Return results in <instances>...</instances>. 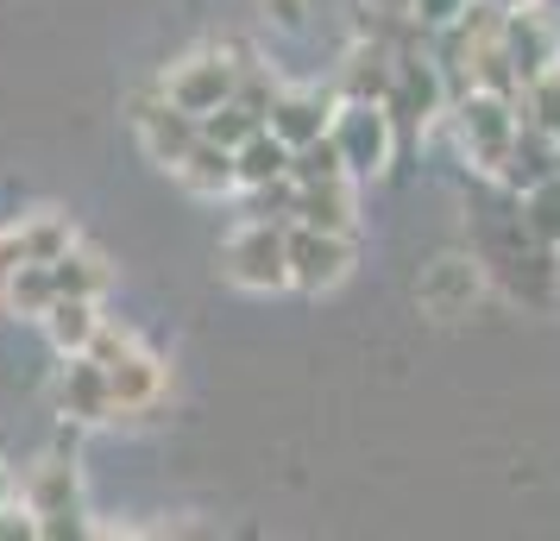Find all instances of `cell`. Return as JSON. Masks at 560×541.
Segmentation results:
<instances>
[{"label": "cell", "mask_w": 560, "mask_h": 541, "mask_svg": "<svg viewBox=\"0 0 560 541\" xmlns=\"http://www.w3.org/2000/svg\"><path fill=\"white\" fill-rule=\"evenodd\" d=\"M447 102H454V89L441 77L434 51L397 45V70H390V89H384V114H390L397 139H422V132L447 114Z\"/></svg>", "instance_id": "6da1fadb"}, {"label": "cell", "mask_w": 560, "mask_h": 541, "mask_svg": "<svg viewBox=\"0 0 560 541\" xmlns=\"http://www.w3.org/2000/svg\"><path fill=\"white\" fill-rule=\"evenodd\" d=\"M447 114H454V132H459V145H466V157L479 164L485 177H498V164L510 157L516 132H523L516 95H498V89H459L454 102H447Z\"/></svg>", "instance_id": "7a4b0ae2"}, {"label": "cell", "mask_w": 560, "mask_h": 541, "mask_svg": "<svg viewBox=\"0 0 560 541\" xmlns=\"http://www.w3.org/2000/svg\"><path fill=\"white\" fill-rule=\"evenodd\" d=\"M334 145H340V157H347V177L353 183H372L390 170V157H397V127H390V114H384V102H359V95H340L334 102Z\"/></svg>", "instance_id": "3957f363"}, {"label": "cell", "mask_w": 560, "mask_h": 541, "mask_svg": "<svg viewBox=\"0 0 560 541\" xmlns=\"http://www.w3.org/2000/svg\"><path fill=\"white\" fill-rule=\"evenodd\" d=\"M221 271L228 284L253 290V296H271V290H290V246H283L278 221H240L221 246Z\"/></svg>", "instance_id": "277c9868"}, {"label": "cell", "mask_w": 560, "mask_h": 541, "mask_svg": "<svg viewBox=\"0 0 560 541\" xmlns=\"http://www.w3.org/2000/svg\"><path fill=\"white\" fill-rule=\"evenodd\" d=\"M283 246H290V290H303V296H328L353 271V233H328V227L290 221L283 227Z\"/></svg>", "instance_id": "5b68a950"}, {"label": "cell", "mask_w": 560, "mask_h": 541, "mask_svg": "<svg viewBox=\"0 0 560 541\" xmlns=\"http://www.w3.org/2000/svg\"><path fill=\"white\" fill-rule=\"evenodd\" d=\"M240 70H246V57L240 51H196V57H183L177 70L164 77V95H171L183 114L202 120L208 107H221L233 89H240Z\"/></svg>", "instance_id": "8992f818"}, {"label": "cell", "mask_w": 560, "mask_h": 541, "mask_svg": "<svg viewBox=\"0 0 560 541\" xmlns=\"http://www.w3.org/2000/svg\"><path fill=\"white\" fill-rule=\"evenodd\" d=\"M132 132H139L145 157L171 170V164H177V157L196 145V139H202V120H196V114H183V107L171 102L164 89H158V95H145V102L132 107Z\"/></svg>", "instance_id": "52a82bcc"}, {"label": "cell", "mask_w": 560, "mask_h": 541, "mask_svg": "<svg viewBox=\"0 0 560 541\" xmlns=\"http://www.w3.org/2000/svg\"><path fill=\"white\" fill-rule=\"evenodd\" d=\"M498 38H504V57H510V70H516V89H523V82H535L541 70H555V63H560L555 26H548V20L535 13V0H529V7H510L504 26H498Z\"/></svg>", "instance_id": "ba28073f"}, {"label": "cell", "mask_w": 560, "mask_h": 541, "mask_svg": "<svg viewBox=\"0 0 560 541\" xmlns=\"http://www.w3.org/2000/svg\"><path fill=\"white\" fill-rule=\"evenodd\" d=\"M57 410L70 415L77 428L89 422H114V390H107V365L89 353H70L63 378H57Z\"/></svg>", "instance_id": "9c48e42d"}, {"label": "cell", "mask_w": 560, "mask_h": 541, "mask_svg": "<svg viewBox=\"0 0 560 541\" xmlns=\"http://www.w3.org/2000/svg\"><path fill=\"white\" fill-rule=\"evenodd\" d=\"M20 504L32 516H63V510H82V472H77V447H57L26 472V491Z\"/></svg>", "instance_id": "30bf717a"}, {"label": "cell", "mask_w": 560, "mask_h": 541, "mask_svg": "<svg viewBox=\"0 0 560 541\" xmlns=\"http://www.w3.org/2000/svg\"><path fill=\"white\" fill-rule=\"evenodd\" d=\"M422 309L441 315V321H454V315L472 309V296H479V258H434L429 271H422Z\"/></svg>", "instance_id": "8fae6325"}, {"label": "cell", "mask_w": 560, "mask_h": 541, "mask_svg": "<svg viewBox=\"0 0 560 541\" xmlns=\"http://www.w3.org/2000/svg\"><path fill=\"white\" fill-rule=\"evenodd\" d=\"M107 390H114V415L120 410H152L158 397H164V365L132 340L127 353L107 360Z\"/></svg>", "instance_id": "7c38bea8"}, {"label": "cell", "mask_w": 560, "mask_h": 541, "mask_svg": "<svg viewBox=\"0 0 560 541\" xmlns=\"http://www.w3.org/2000/svg\"><path fill=\"white\" fill-rule=\"evenodd\" d=\"M548 177H560V139L541 127H523L510 157L498 164V183H504L510 196H523V189H535V183H548Z\"/></svg>", "instance_id": "4fadbf2b"}, {"label": "cell", "mask_w": 560, "mask_h": 541, "mask_svg": "<svg viewBox=\"0 0 560 541\" xmlns=\"http://www.w3.org/2000/svg\"><path fill=\"white\" fill-rule=\"evenodd\" d=\"M328 120H334V102H322L315 89H278V102H271V114H265V127L278 132L290 152L308 145V139H322Z\"/></svg>", "instance_id": "5bb4252c"}, {"label": "cell", "mask_w": 560, "mask_h": 541, "mask_svg": "<svg viewBox=\"0 0 560 541\" xmlns=\"http://www.w3.org/2000/svg\"><path fill=\"white\" fill-rule=\"evenodd\" d=\"M171 177H177L189 196H233V189H240L233 152H228V145H214V139H196V145L171 164Z\"/></svg>", "instance_id": "9a60e30c"}, {"label": "cell", "mask_w": 560, "mask_h": 541, "mask_svg": "<svg viewBox=\"0 0 560 541\" xmlns=\"http://www.w3.org/2000/svg\"><path fill=\"white\" fill-rule=\"evenodd\" d=\"M353 177H322V183H296V221L303 227H328V233H353Z\"/></svg>", "instance_id": "2e32d148"}, {"label": "cell", "mask_w": 560, "mask_h": 541, "mask_svg": "<svg viewBox=\"0 0 560 541\" xmlns=\"http://www.w3.org/2000/svg\"><path fill=\"white\" fill-rule=\"evenodd\" d=\"M38 321H45L51 346L70 360V353H89V340H95V328H102V309H95V296H57Z\"/></svg>", "instance_id": "e0dca14e"}, {"label": "cell", "mask_w": 560, "mask_h": 541, "mask_svg": "<svg viewBox=\"0 0 560 541\" xmlns=\"http://www.w3.org/2000/svg\"><path fill=\"white\" fill-rule=\"evenodd\" d=\"M390 70H397V45H353L347 57V70H340V95H359V102H384V89H390Z\"/></svg>", "instance_id": "ac0fdd59"}, {"label": "cell", "mask_w": 560, "mask_h": 541, "mask_svg": "<svg viewBox=\"0 0 560 541\" xmlns=\"http://www.w3.org/2000/svg\"><path fill=\"white\" fill-rule=\"evenodd\" d=\"M233 170H240V189H253V183H278V177H290V145H283L271 127H258L246 145H233Z\"/></svg>", "instance_id": "d6986e66"}, {"label": "cell", "mask_w": 560, "mask_h": 541, "mask_svg": "<svg viewBox=\"0 0 560 541\" xmlns=\"http://www.w3.org/2000/svg\"><path fill=\"white\" fill-rule=\"evenodd\" d=\"M516 221H523V233H529L535 246H548V252H555V246H560V177L523 189V196H516Z\"/></svg>", "instance_id": "ffe728a7"}, {"label": "cell", "mask_w": 560, "mask_h": 541, "mask_svg": "<svg viewBox=\"0 0 560 541\" xmlns=\"http://www.w3.org/2000/svg\"><path fill=\"white\" fill-rule=\"evenodd\" d=\"M57 303V278H51V264H38V258H26L20 271H13V290H7V309L13 315H26V321H38V315Z\"/></svg>", "instance_id": "44dd1931"}, {"label": "cell", "mask_w": 560, "mask_h": 541, "mask_svg": "<svg viewBox=\"0 0 560 541\" xmlns=\"http://www.w3.org/2000/svg\"><path fill=\"white\" fill-rule=\"evenodd\" d=\"M516 114H523V127H541L560 139V63L516 89Z\"/></svg>", "instance_id": "7402d4cb"}, {"label": "cell", "mask_w": 560, "mask_h": 541, "mask_svg": "<svg viewBox=\"0 0 560 541\" xmlns=\"http://www.w3.org/2000/svg\"><path fill=\"white\" fill-rule=\"evenodd\" d=\"M51 278H57V296H95V303H102V290H107V264H102L95 252L70 246L63 258H51Z\"/></svg>", "instance_id": "603a6c76"}, {"label": "cell", "mask_w": 560, "mask_h": 541, "mask_svg": "<svg viewBox=\"0 0 560 541\" xmlns=\"http://www.w3.org/2000/svg\"><path fill=\"white\" fill-rule=\"evenodd\" d=\"M70 246H77V227H70L63 214H32V221H20V252L38 258V264L63 258Z\"/></svg>", "instance_id": "cb8c5ba5"}, {"label": "cell", "mask_w": 560, "mask_h": 541, "mask_svg": "<svg viewBox=\"0 0 560 541\" xmlns=\"http://www.w3.org/2000/svg\"><path fill=\"white\" fill-rule=\"evenodd\" d=\"M258 127H265V114H253V107L240 102V95H228L221 107H208V114H202V139L228 145V152H233V145H246Z\"/></svg>", "instance_id": "d4e9b609"}, {"label": "cell", "mask_w": 560, "mask_h": 541, "mask_svg": "<svg viewBox=\"0 0 560 541\" xmlns=\"http://www.w3.org/2000/svg\"><path fill=\"white\" fill-rule=\"evenodd\" d=\"M290 177H296V183L347 177V157H340V145H334V132H322V139H308V145L290 152Z\"/></svg>", "instance_id": "484cf974"}, {"label": "cell", "mask_w": 560, "mask_h": 541, "mask_svg": "<svg viewBox=\"0 0 560 541\" xmlns=\"http://www.w3.org/2000/svg\"><path fill=\"white\" fill-rule=\"evenodd\" d=\"M246 221H278V227H290L296 221V177L253 183L246 189Z\"/></svg>", "instance_id": "4316f807"}, {"label": "cell", "mask_w": 560, "mask_h": 541, "mask_svg": "<svg viewBox=\"0 0 560 541\" xmlns=\"http://www.w3.org/2000/svg\"><path fill=\"white\" fill-rule=\"evenodd\" d=\"M397 7H404V13H409L422 32H441V26H454L472 0H397Z\"/></svg>", "instance_id": "83f0119b"}, {"label": "cell", "mask_w": 560, "mask_h": 541, "mask_svg": "<svg viewBox=\"0 0 560 541\" xmlns=\"http://www.w3.org/2000/svg\"><path fill=\"white\" fill-rule=\"evenodd\" d=\"M82 536H89V510L38 516V541H82Z\"/></svg>", "instance_id": "f1b7e54d"}, {"label": "cell", "mask_w": 560, "mask_h": 541, "mask_svg": "<svg viewBox=\"0 0 560 541\" xmlns=\"http://www.w3.org/2000/svg\"><path fill=\"white\" fill-rule=\"evenodd\" d=\"M26 264L20 252V227H0V315H7V290H13V271Z\"/></svg>", "instance_id": "f546056e"}, {"label": "cell", "mask_w": 560, "mask_h": 541, "mask_svg": "<svg viewBox=\"0 0 560 541\" xmlns=\"http://www.w3.org/2000/svg\"><path fill=\"white\" fill-rule=\"evenodd\" d=\"M0 541H38V516L26 504H0Z\"/></svg>", "instance_id": "4dcf8cb0"}, {"label": "cell", "mask_w": 560, "mask_h": 541, "mask_svg": "<svg viewBox=\"0 0 560 541\" xmlns=\"http://www.w3.org/2000/svg\"><path fill=\"white\" fill-rule=\"evenodd\" d=\"M265 13H271L278 26H290V32H296V26L308 20V0H265Z\"/></svg>", "instance_id": "1f68e13d"}, {"label": "cell", "mask_w": 560, "mask_h": 541, "mask_svg": "<svg viewBox=\"0 0 560 541\" xmlns=\"http://www.w3.org/2000/svg\"><path fill=\"white\" fill-rule=\"evenodd\" d=\"M13 491L20 485H13V472H7V460H0V504H13Z\"/></svg>", "instance_id": "d6a6232c"}, {"label": "cell", "mask_w": 560, "mask_h": 541, "mask_svg": "<svg viewBox=\"0 0 560 541\" xmlns=\"http://www.w3.org/2000/svg\"><path fill=\"white\" fill-rule=\"evenodd\" d=\"M491 7H504V13H510V7H529V0H491Z\"/></svg>", "instance_id": "836d02e7"}]
</instances>
